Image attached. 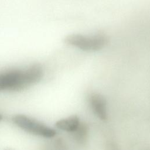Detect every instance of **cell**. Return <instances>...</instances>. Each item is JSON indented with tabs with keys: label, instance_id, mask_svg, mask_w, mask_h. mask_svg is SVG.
I'll return each mask as SVG.
<instances>
[{
	"label": "cell",
	"instance_id": "1",
	"mask_svg": "<svg viewBox=\"0 0 150 150\" xmlns=\"http://www.w3.org/2000/svg\"><path fill=\"white\" fill-rule=\"evenodd\" d=\"M42 66L36 64L22 69L0 72V92L19 91L39 82L42 78Z\"/></svg>",
	"mask_w": 150,
	"mask_h": 150
},
{
	"label": "cell",
	"instance_id": "2",
	"mask_svg": "<svg viewBox=\"0 0 150 150\" xmlns=\"http://www.w3.org/2000/svg\"><path fill=\"white\" fill-rule=\"evenodd\" d=\"M12 121L21 129L36 136L45 138H53L57 135V131L54 128L26 115H15L12 117Z\"/></svg>",
	"mask_w": 150,
	"mask_h": 150
},
{
	"label": "cell",
	"instance_id": "3",
	"mask_svg": "<svg viewBox=\"0 0 150 150\" xmlns=\"http://www.w3.org/2000/svg\"><path fill=\"white\" fill-rule=\"evenodd\" d=\"M65 42L69 45L86 52H95L101 49L107 42V38L101 34L85 35L71 34L65 38Z\"/></svg>",
	"mask_w": 150,
	"mask_h": 150
},
{
	"label": "cell",
	"instance_id": "4",
	"mask_svg": "<svg viewBox=\"0 0 150 150\" xmlns=\"http://www.w3.org/2000/svg\"><path fill=\"white\" fill-rule=\"evenodd\" d=\"M87 102L92 112L97 118L101 121L107 120V103L104 96L98 93H91L87 96Z\"/></svg>",
	"mask_w": 150,
	"mask_h": 150
},
{
	"label": "cell",
	"instance_id": "5",
	"mask_svg": "<svg viewBox=\"0 0 150 150\" xmlns=\"http://www.w3.org/2000/svg\"><path fill=\"white\" fill-rule=\"evenodd\" d=\"M81 123L80 118L77 115H73L57 121L55 127L59 130L73 134L79 128Z\"/></svg>",
	"mask_w": 150,
	"mask_h": 150
},
{
	"label": "cell",
	"instance_id": "6",
	"mask_svg": "<svg viewBox=\"0 0 150 150\" xmlns=\"http://www.w3.org/2000/svg\"><path fill=\"white\" fill-rule=\"evenodd\" d=\"M71 134L76 143L83 145L87 141L88 134V128L86 124L81 122L79 128Z\"/></svg>",
	"mask_w": 150,
	"mask_h": 150
},
{
	"label": "cell",
	"instance_id": "7",
	"mask_svg": "<svg viewBox=\"0 0 150 150\" xmlns=\"http://www.w3.org/2000/svg\"><path fill=\"white\" fill-rule=\"evenodd\" d=\"M2 118H3V117H2V115L0 114V121L2 120Z\"/></svg>",
	"mask_w": 150,
	"mask_h": 150
}]
</instances>
